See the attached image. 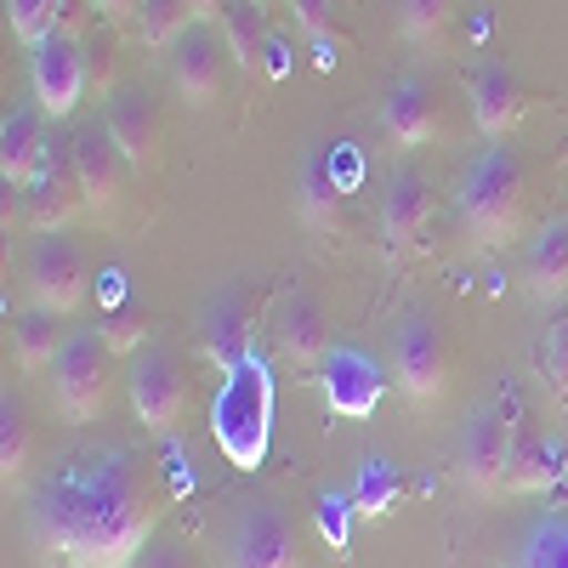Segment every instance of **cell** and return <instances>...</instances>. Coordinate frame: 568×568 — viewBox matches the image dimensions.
<instances>
[{"label":"cell","mask_w":568,"mask_h":568,"mask_svg":"<svg viewBox=\"0 0 568 568\" xmlns=\"http://www.w3.org/2000/svg\"><path fill=\"white\" fill-rule=\"evenodd\" d=\"M393 382L409 404H438L449 387V347L433 307H409L393 324Z\"/></svg>","instance_id":"cell-4"},{"label":"cell","mask_w":568,"mask_h":568,"mask_svg":"<svg viewBox=\"0 0 568 568\" xmlns=\"http://www.w3.org/2000/svg\"><path fill=\"white\" fill-rule=\"evenodd\" d=\"M524 291L546 307H568V216H551L524 245Z\"/></svg>","instance_id":"cell-21"},{"label":"cell","mask_w":568,"mask_h":568,"mask_svg":"<svg viewBox=\"0 0 568 568\" xmlns=\"http://www.w3.org/2000/svg\"><path fill=\"white\" fill-rule=\"evenodd\" d=\"M194 7L187 0H136V12H131V29L142 45H154V52H171V45L194 29Z\"/></svg>","instance_id":"cell-26"},{"label":"cell","mask_w":568,"mask_h":568,"mask_svg":"<svg viewBox=\"0 0 568 568\" xmlns=\"http://www.w3.org/2000/svg\"><path fill=\"white\" fill-rule=\"evenodd\" d=\"M511 409L506 404H484L471 409L460 426V449H455V471L471 495H500L506 489V455H511Z\"/></svg>","instance_id":"cell-7"},{"label":"cell","mask_w":568,"mask_h":568,"mask_svg":"<svg viewBox=\"0 0 568 568\" xmlns=\"http://www.w3.org/2000/svg\"><path fill=\"white\" fill-rule=\"evenodd\" d=\"M557 478H568L562 449L529 415H517L511 420V455H506V495H546V489H557Z\"/></svg>","instance_id":"cell-18"},{"label":"cell","mask_w":568,"mask_h":568,"mask_svg":"<svg viewBox=\"0 0 568 568\" xmlns=\"http://www.w3.org/2000/svg\"><path fill=\"white\" fill-rule=\"evenodd\" d=\"M222 45H227V58H233V69L240 74H251V69H262V52H267V7L262 0H227L222 7Z\"/></svg>","instance_id":"cell-24"},{"label":"cell","mask_w":568,"mask_h":568,"mask_svg":"<svg viewBox=\"0 0 568 568\" xmlns=\"http://www.w3.org/2000/svg\"><path fill=\"white\" fill-rule=\"evenodd\" d=\"M23 471H29V415L7 393L0 398V478H7V489L23 484Z\"/></svg>","instance_id":"cell-28"},{"label":"cell","mask_w":568,"mask_h":568,"mask_svg":"<svg viewBox=\"0 0 568 568\" xmlns=\"http://www.w3.org/2000/svg\"><path fill=\"white\" fill-rule=\"evenodd\" d=\"M222 568H296V524L273 500H256L233 517Z\"/></svg>","instance_id":"cell-9"},{"label":"cell","mask_w":568,"mask_h":568,"mask_svg":"<svg viewBox=\"0 0 568 568\" xmlns=\"http://www.w3.org/2000/svg\"><path fill=\"white\" fill-rule=\"evenodd\" d=\"M540 375H546V393L568 404V307H557L551 324L540 329Z\"/></svg>","instance_id":"cell-32"},{"label":"cell","mask_w":568,"mask_h":568,"mask_svg":"<svg viewBox=\"0 0 568 568\" xmlns=\"http://www.w3.org/2000/svg\"><path fill=\"white\" fill-rule=\"evenodd\" d=\"M517 568H568V517H540L529 529L524 551H517Z\"/></svg>","instance_id":"cell-31"},{"label":"cell","mask_w":568,"mask_h":568,"mask_svg":"<svg viewBox=\"0 0 568 568\" xmlns=\"http://www.w3.org/2000/svg\"><path fill=\"white\" fill-rule=\"evenodd\" d=\"M245 347H251V307L240 296H222L211 313H205V329H200V353L211 369H240L245 364Z\"/></svg>","instance_id":"cell-23"},{"label":"cell","mask_w":568,"mask_h":568,"mask_svg":"<svg viewBox=\"0 0 568 568\" xmlns=\"http://www.w3.org/2000/svg\"><path fill=\"white\" fill-rule=\"evenodd\" d=\"M273 336L284 347L296 369H318L329 358V313L307 296V291H291L278 302V318H273Z\"/></svg>","instance_id":"cell-20"},{"label":"cell","mask_w":568,"mask_h":568,"mask_svg":"<svg viewBox=\"0 0 568 568\" xmlns=\"http://www.w3.org/2000/svg\"><path fill=\"white\" fill-rule=\"evenodd\" d=\"M524 205H529V171L511 149H484L478 160L466 165L460 176V194H455V211H460V227L471 233L478 251H500L524 233Z\"/></svg>","instance_id":"cell-2"},{"label":"cell","mask_w":568,"mask_h":568,"mask_svg":"<svg viewBox=\"0 0 568 568\" xmlns=\"http://www.w3.org/2000/svg\"><path fill=\"white\" fill-rule=\"evenodd\" d=\"M45 160H52V136H45L40 103H12L7 120H0V182H7L12 194H23Z\"/></svg>","instance_id":"cell-17"},{"label":"cell","mask_w":568,"mask_h":568,"mask_svg":"<svg viewBox=\"0 0 568 568\" xmlns=\"http://www.w3.org/2000/svg\"><path fill=\"white\" fill-rule=\"evenodd\" d=\"M69 160H74V176H80V194H85V211L109 222L125 200V154H120V142L109 136L103 120H85L69 131Z\"/></svg>","instance_id":"cell-5"},{"label":"cell","mask_w":568,"mask_h":568,"mask_svg":"<svg viewBox=\"0 0 568 568\" xmlns=\"http://www.w3.org/2000/svg\"><path fill=\"white\" fill-rule=\"evenodd\" d=\"M63 313H45V307H23V313H12V353H18V364L29 369V375H40V369H52L58 364V353H63V342H69V329L58 324Z\"/></svg>","instance_id":"cell-25"},{"label":"cell","mask_w":568,"mask_h":568,"mask_svg":"<svg viewBox=\"0 0 568 568\" xmlns=\"http://www.w3.org/2000/svg\"><path fill=\"white\" fill-rule=\"evenodd\" d=\"M7 23H12V34L34 52L45 34L74 29V0H7Z\"/></svg>","instance_id":"cell-27"},{"label":"cell","mask_w":568,"mask_h":568,"mask_svg":"<svg viewBox=\"0 0 568 568\" xmlns=\"http://www.w3.org/2000/svg\"><path fill=\"white\" fill-rule=\"evenodd\" d=\"M85 45L74 29H58L34 45L29 58V85H34V103L45 120H74L80 98H85Z\"/></svg>","instance_id":"cell-6"},{"label":"cell","mask_w":568,"mask_h":568,"mask_svg":"<svg viewBox=\"0 0 568 568\" xmlns=\"http://www.w3.org/2000/svg\"><path fill=\"white\" fill-rule=\"evenodd\" d=\"M433 211H438V187L426 171H398L393 187H387V205H382V233H387V256L404 262L409 251H420L426 227H433Z\"/></svg>","instance_id":"cell-14"},{"label":"cell","mask_w":568,"mask_h":568,"mask_svg":"<svg viewBox=\"0 0 568 568\" xmlns=\"http://www.w3.org/2000/svg\"><path fill=\"white\" fill-rule=\"evenodd\" d=\"M382 131L398 142V149H433V142L444 136V98L433 80L420 74H404L387 85L382 98Z\"/></svg>","instance_id":"cell-13"},{"label":"cell","mask_w":568,"mask_h":568,"mask_svg":"<svg viewBox=\"0 0 568 568\" xmlns=\"http://www.w3.org/2000/svg\"><path fill=\"white\" fill-rule=\"evenodd\" d=\"M18 205H23V227H34V233H63L85 211V194H80V176H74L69 149H58L52 160L40 165V176L18 194Z\"/></svg>","instance_id":"cell-15"},{"label":"cell","mask_w":568,"mask_h":568,"mask_svg":"<svg viewBox=\"0 0 568 568\" xmlns=\"http://www.w3.org/2000/svg\"><path fill=\"white\" fill-rule=\"evenodd\" d=\"M284 7H291V18H296V29H302L307 40L324 45V69H329V63H336V45H342V29H336L329 0H284Z\"/></svg>","instance_id":"cell-33"},{"label":"cell","mask_w":568,"mask_h":568,"mask_svg":"<svg viewBox=\"0 0 568 568\" xmlns=\"http://www.w3.org/2000/svg\"><path fill=\"white\" fill-rule=\"evenodd\" d=\"M227 45L222 34H211L205 23H194L176 45H171V85H176V98L187 109H205L222 98V85H227Z\"/></svg>","instance_id":"cell-12"},{"label":"cell","mask_w":568,"mask_h":568,"mask_svg":"<svg viewBox=\"0 0 568 568\" xmlns=\"http://www.w3.org/2000/svg\"><path fill=\"white\" fill-rule=\"evenodd\" d=\"M103 125L120 142L125 165H136V171H154L160 165V103L142 85H120L114 91L109 109H103Z\"/></svg>","instance_id":"cell-16"},{"label":"cell","mask_w":568,"mask_h":568,"mask_svg":"<svg viewBox=\"0 0 568 568\" xmlns=\"http://www.w3.org/2000/svg\"><path fill=\"white\" fill-rule=\"evenodd\" d=\"M131 568H187V562H182V551H176L171 540H160V535H154L149 546H142V557H136Z\"/></svg>","instance_id":"cell-34"},{"label":"cell","mask_w":568,"mask_h":568,"mask_svg":"<svg viewBox=\"0 0 568 568\" xmlns=\"http://www.w3.org/2000/svg\"><path fill=\"white\" fill-rule=\"evenodd\" d=\"M466 98H471V120H478V131L489 142H506L517 125H524L535 91L511 74V63L478 58V63H471V74H466Z\"/></svg>","instance_id":"cell-11"},{"label":"cell","mask_w":568,"mask_h":568,"mask_svg":"<svg viewBox=\"0 0 568 568\" xmlns=\"http://www.w3.org/2000/svg\"><path fill=\"white\" fill-rule=\"evenodd\" d=\"M398 495H404V478L387 466V460H364V471H358V489H353V506H358V517H382V511H393L398 506Z\"/></svg>","instance_id":"cell-30"},{"label":"cell","mask_w":568,"mask_h":568,"mask_svg":"<svg viewBox=\"0 0 568 568\" xmlns=\"http://www.w3.org/2000/svg\"><path fill=\"white\" fill-rule=\"evenodd\" d=\"M91 12H103V18H131L136 0H91Z\"/></svg>","instance_id":"cell-35"},{"label":"cell","mask_w":568,"mask_h":568,"mask_svg":"<svg viewBox=\"0 0 568 568\" xmlns=\"http://www.w3.org/2000/svg\"><path fill=\"white\" fill-rule=\"evenodd\" d=\"M393 12H398V34L409 45H438L444 29H449L455 0H393Z\"/></svg>","instance_id":"cell-29"},{"label":"cell","mask_w":568,"mask_h":568,"mask_svg":"<svg viewBox=\"0 0 568 568\" xmlns=\"http://www.w3.org/2000/svg\"><path fill=\"white\" fill-rule=\"evenodd\" d=\"M296 211L313 233H342L347 227V194H342V182L336 171H329V154L313 149L307 165H302V194H296Z\"/></svg>","instance_id":"cell-22"},{"label":"cell","mask_w":568,"mask_h":568,"mask_svg":"<svg viewBox=\"0 0 568 568\" xmlns=\"http://www.w3.org/2000/svg\"><path fill=\"white\" fill-rule=\"evenodd\" d=\"M109 382H114V347L103 342V329H69V342L52 364V398L63 409V420H91L109 404Z\"/></svg>","instance_id":"cell-3"},{"label":"cell","mask_w":568,"mask_h":568,"mask_svg":"<svg viewBox=\"0 0 568 568\" xmlns=\"http://www.w3.org/2000/svg\"><path fill=\"white\" fill-rule=\"evenodd\" d=\"M187 7H194V18H222L227 0H187Z\"/></svg>","instance_id":"cell-36"},{"label":"cell","mask_w":568,"mask_h":568,"mask_svg":"<svg viewBox=\"0 0 568 568\" xmlns=\"http://www.w3.org/2000/svg\"><path fill=\"white\" fill-rule=\"evenodd\" d=\"M85 256H80V245H69V240H58V233H45V240H34V251L23 256V291H29V302L34 307H45V313H74L80 302H85Z\"/></svg>","instance_id":"cell-10"},{"label":"cell","mask_w":568,"mask_h":568,"mask_svg":"<svg viewBox=\"0 0 568 568\" xmlns=\"http://www.w3.org/2000/svg\"><path fill=\"white\" fill-rule=\"evenodd\" d=\"M318 369H324V404L336 415H347V420L375 415V404H382V393H387L382 369H375L364 353H353V347H329V358Z\"/></svg>","instance_id":"cell-19"},{"label":"cell","mask_w":568,"mask_h":568,"mask_svg":"<svg viewBox=\"0 0 568 568\" xmlns=\"http://www.w3.org/2000/svg\"><path fill=\"white\" fill-rule=\"evenodd\" d=\"M562 460H568V444H562Z\"/></svg>","instance_id":"cell-37"},{"label":"cell","mask_w":568,"mask_h":568,"mask_svg":"<svg viewBox=\"0 0 568 568\" xmlns=\"http://www.w3.org/2000/svg\"><path fill=\"white\" fill-rule=\"evenodd\" d=\"M154 478L125 444L63 455L29 500L40 562L58 568H131L154 540Z\"/></svg>","instance_id":"cell-1"},{"label":"cell","mask_w":568,"mask_h":568,"mask_svg":"<svg viewBox=\"0 0 568 568\" xmlns=\"http://www.w3.org/2000/svg\"><path fill=\"white\" fill-rule=\"evenodd\" d=\"M262 7H273V0H262Z\"/></svg>","instance_id":"cell-38"},{"label":"cell","mask_w":568,"mask_h":568,"mask_svg":"<svg viewBox=\"0 0 568 568\" xmlns=\"http://www.w3.org/2000/svg\"><path fill=\"white\" fill-rule=\"evenodd\" d=\"M131 409L149 433H171L187 409V375H182V358L171 347H136L131 353Z\"/></svg>","instance_id":"cell-8"}]
</instances>
